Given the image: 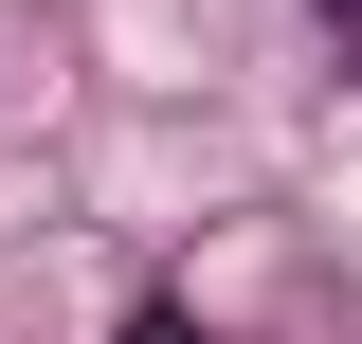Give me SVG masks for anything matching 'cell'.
Listing matches in <instances>:
<instances>
[{"instance_id":"2","label":"cell","mask_w":362,"mask_h":344,"mask_svg":"<svg viewBox=\"0 0 362 344\" xmlns=\"http://www.w3.org/2000/svg\"><path fill=\"white\" fill-rule=\"evenodd\" d=\"M326 18H362V0H326Z\"/></svg>"},{"instance_id":"1","label":"cell","mask_w":362,"mask_h":344,"mask_svg":"<svg viewBox=\"0 0 362 344\" xmlns=\"http://www.w3.org/2000/svg\"><path fill=\"white\" fill-rule=\"evenodd\" d=\"M109 344H199V308H127V326H109Z\"/></svg>"}]
</instances>
